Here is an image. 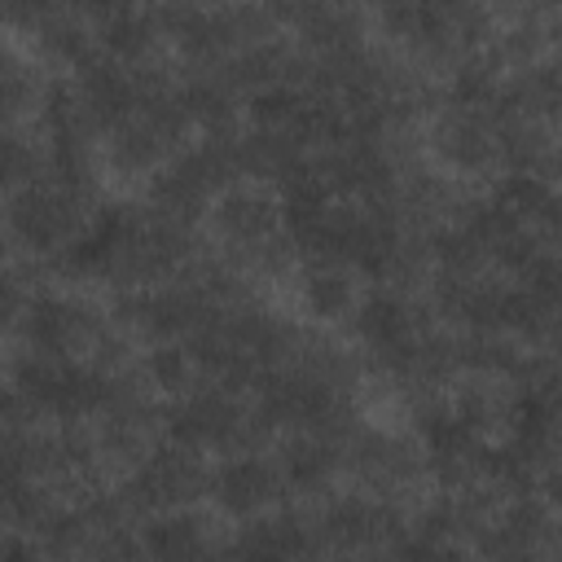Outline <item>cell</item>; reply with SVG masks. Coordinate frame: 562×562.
Here are the masks:
<instances>
[{
	"instance_id": "1",
	"label": "cell",
	"mask_w": 562,
	"mask_h": 562,
	"mask_svg": "<svg viewBox=\"0 0 562 562\" xmlns=\"http://www.w3.org/2000/svg\"><path fill=\"white\" fill-rule=\"evenodd\" d=\"M290 496V479L277 457L268 452H241V457H220L215 479H211V505L228 522H250L263 514H277Z\"/></svg>"
},
{
	"instance_id": "2",
	"label": "cell",
	"mask_w": 562,
	"mask_h": 562,
	"mask_svg": "<svg viewBox=\"0 0 562 562\" xmlns=\"http://www.w3.org/2000/svg\"><path fill=\"white\" fill-rule=\"evenodd\" d=\"M360 268L334 255H303L299 268V285H294V303L312 316V321H351L364 303V285H360Z\"/></svg>"
}]
</instances>
